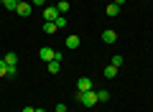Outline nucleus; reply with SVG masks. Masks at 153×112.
I'll list each match as a JSON object with an SVG mask.
<instances>
[{
	"label": "nucleus",
	"mask_w": 153,
	"mask_h": 112,
	"mask_svg": "<svg viewBox=\"0 0 153 112\" xmlns=\"http://www.w3.org/2000/svg\"><path fill=\"white\" fill-rule=\"evenodd\" d=\"M38 56H41L46 64H49V61H61V53H59V51H54L51 46H44L41 51H38Z\"/></svg>",
	"instance_id": "f257e3e1"
},
{
	"label": "nucleus",
	"mask_w": 153,
	"mask_h": 112,
	"mask_svg": "<svg viewBox=\"0 0 153 112\" xmlns=\"http://www.w3.org/2000/svg\"><path fill=\"white\" fill-rule=\"evenodd\" d=\"M76 99L82 102L84 107H94V105H97V92L89 89V92H84V94H79V92H76Z\"/></svg>",
	"instance_id": "f03ea898"
},
{
	"label": "nucleus",
	"mask_w": 153,
	"mask_h": 112,
	"mask_svg": "<svg viewBox=\"0 0 153 112\" xmlns=\"http://www.w3.org/2000/svg\"><path fill=\"white\" fill-rule=\"evenodd\" d=\"M59 16H61V13L56 10V5H46V8H44V21H46V23H54Z\"/></svg>",
	"instance_id": "7ed1b4c3"
},
{
	"label": "nucleus",
	"mask_w": 153,
	"mask_h": 112,
	"mask_svg": "<svg viewBox=\"0 0 153 112\" xmlns=\"http://www.w3.org/2000/svg\"><path fill=\"white\" fill-rule=\"evenodd\" d=\"M31 13H33V5L28 3V0H23V3H18V5H16V16L26 18V16H31Z\"/></svg>",
	"instance_id": "20e7f679"
},
{
	"label": "nucleus",
	"mask_w": 153,
	"mask_h": 112,
	"mask_svg": "<svg viewBox=\"0 0 153 112\" xmlns=\"http://www.w3.org/2000/svg\"><path fill=\"white\" fill-rule=\"evenodd\" d=\"M89 89H92V79H89V76L76 79V92H79V94H84V92H89Z\"/></svg>",
	"instance_id": "39448f33"
},
{
	"label": "nucleus",
	"mask_w": 153,
	"mask_h": 112,
	"mask_svg": "<svg viewBox=\"0 0 153 112\" xmlns=\"http://www.w3.org/2000/svg\"><path fill=\"white\" fill-rule=\"evenodd\" d=\"M102 41H105V43H115V41H117V31H112V28L102 31Z\"/></svg>",
	"instance_id": "423d86ee"
},
{
	"label": "nucleus",
	"mask_w": 153,
	"mask_h": 112,
	"mask_svg": "<svg viewBox=\"0 0 153 112\" xmlns=\"http://www.w3.org/2000/svg\"><path fill=\"white\" fill-rule=\"evenodd\" d=\"M79 43H82V38H79V36H66V48L74 51V48H79Z\"/></svg>",
	"instance_id": "0eeeda50"
},
{
	"label": "nucleus",
	"mask_w": 153,
	"mask_h": 112,
	"mask_svg": "<svg viewBox=\"0 0 153 112\" xmlns=\"http://www.w3.org/2000/svg\"><path fill=\"white\" fill-rule=\"evenodd\" d=\"M3 61H5L8 66H16V64H18V56L10 51V53H5V56H3Z\"/></svg>",
	"instance_id": "6e6552de"
},
{
	"label": "nucleus",
	"mask_w": 153,
	"mask_h": 112,
	"mask_svg": "<svg viewBox=\"0 0 153 112\" xmlns=\"http://www.w3.org/2000/svg\"><path fill=\"white\" fill-rule=\"evenodd\" d=\"M107 16H110V18L120 16V5H115V3H110V5H107Z\"/></svg>",
	"instance_id": "1a4fd4ad"
},
{
	"label": "nucleus",
	"mask_w": 153,
	"mask_h": 112,
	"mask_svg": "<svg viewBox=\"0 0 153 112\" xmlns=\"http://www.w3.org/2000/svg\"><path fill=\"white\" fill-rule=\"evenodd\" d=\"M115 76H117V69H115V66L110 64L107 69H105V79H115Z\"/></svg>",
	"instance_id": "9d476101"
},
{
	"label": "nucleus",
	"mask_w": 153,
	"mask_h": 112,
	"mask_svg": "<svg viewBox=\"0 0 153 112\" xmlns=\"http://www.w3.org/2000/svg\"><path fill=\"white\" fill-rule=\"evenodd\" d=\"M56 31H59V28H56V23H44V33H49V36H54Z\"/></svg>",
	"instance_id": "9b49d317"
},
{
	"label": "nucleus",
	"mask_w": 153,
	"mask_h": 112,
	"mask_svg": "<svg viewBox=\"0 0 153 112\" xmlns=\"http://www.w3.org/2000/svg\"><path fill=\"white\" fill-rule=\"evenodd\" d=\"M61 71V64L59 61H49V74H59Z\"/></svg>",
	"instance_id": "f8f14e48"
},
{
	"label": "nucleus",
	"mask_w": 153,
	"mask_h": 112,
	"mask_svg": "<svg viewBox=\"0 0 153 112\" xmlns=\"http://www.w3.org/2000/svg\"><path fill=\"white\" fill-rule=\"evenodd\" d=\"M110 99V92L107 89H97V102H107Z\"/></svg>",
	"instance_id": "ddd939ff"
},
{
	"label": "nucleus",
	"mask_w": 153,
	"mask_h": 112,
	"mask_svg": "<svg viewBox=\"0 0 153 112\" xmlns=\"http://www.w3.org/2000/svg\"><path fill=\"white\" fill-rule=\"evenodd\" d=\"M69 3H66V0H59V3H56V10H59V13H66V10H69Z\"/></svg>",
	"instance_id": "4468645a"
},
{
	"label": "nucleus",
	"mask_w": 153,
	"mask_h": 112,
	"mask_svg": "<svg viewBox=\"0 0 153 112\" xmlns=\"http://www.w3.org/2000/svg\"><path fill=\"white\" fill-rule=\"evenodd\" d=\"M0 3H3V8H5V10H16V0H0Z\"/></svg>",
	"instance_id": "2eb2a0df"
},
{
	"label": "nucleus",
	"mask_w": 153,
	"mask_h": 112,
	"mask_svg": "<svg viewBox=\"0 0 153 112\" xmlns=\"http://www.w3.org/2000/svg\"><path fill=\"white\" fill-rule=\"evenodd\" d=\"M54 23H56V28H59V31H61V28H66V18H64V16H59Z\"/></svg>",
	"instance_id": "dca6fc26"
},
{
	"label": "nucleus",
	"mask_w": 153,
	"mask_h": 112,
	"mask_svg": "<svg viewBox=\"0 0 153 112\" xmlns=\"http://www.w3.org/2000/svg\"><path fill=\"white\" fill-rule=\"evenodd\" d=\"M110 64H112L115 69H120V66H123V56H112V61H110Z\"/></svg>",
	"instance_id": "f3484780"
},
{
	"label": "nucleus",
	"mask_w": 153,
	"mask_h": 112,
	"mask_svg": "<svg viewBox=\"0 0 153 112\" xmlns=\"http://www.w3.org/2000/svg\"><path fill=\"white\" fill-rule=\"evenodd\" d=\"M0 76H8V64L0 59Z\"/></svg>",
	"instance_id": "a211bd4d"
},
{
	"label": "nucleus",
	"mask_w": 153,
	"mask_h": 112,
	"mask_svg": "<svg viewBox=\"0 0 153 112\" xmlns=\"http://www.w3.org/2000/svg\"><path fill=\"white\" fill-rule=\"evenodd\" d=\"M28 3H31L33 8H44L46 5V0H28Z\"/></svg>",
	"instance_id": "6ab92c4d"
},
{
	"label": "nucleus",
	"mask_w": 153,
	"mask_h": 112,
	"mask_svg": "<svg viewBox=\"0 0 153 112\" xmlns=\"http://www.w3.org/2000/svg\"><path fill=\"white\" fill-rule=\"evenodd\" d=\"M13 76H16V66H8V76L5 79H13Z\"/></svg>",
	"instance_id": "aec40b11"
},
{
	"label": "nucleus",
	"mask_w": 153,
	"mask_h": 112,
	"mask_svg": "<svg viewBox=\"0 0 153 112\" xmlns=\"http://www.w3.org/2000/svg\"><path fill=\"white\" fill-rule=\"evenodd\" d=\"M56 112H66V105H61V102H59V105H56Z\"/></svg>",
	"instance_id": "412c9836"
},
{
	"label": "nucleus",
	"mask_w": 153,
	"mask_h": 112,
	"mask_svg": "<svg viewBox=\"0 0 153 112\" xmlns=\"http://www.w3.org/2000/svg\"><path fill=\"white\" fill-rule=\"evenodd\" d=\"M21 112H36V110H33V107H23Z\"/></svg>",
	"instance_id": "4be33fe9"
},
{
	"label": "nucleus",
	"mask_w": 153,
	"mask_h": 112,
	"mask_svg": "<svg viewBox=\"0 0 153 112\" xmlns=\"http://www.w3.org/2000/svg\"><path fill=\"white\" fill-rule=\"evenodd\" d=\"M112 3H115V5H123V3H125V0H112Z\"/></svg>",
	"instance_id": "5701e85b"
},
{
	"label": "nucleus",
	"mask_w": 153,
	"mask_h": 112,
	"mask_svg": "<svg viewBox=\"0 0 153 112\" xmlns=\"http://www.w3.org/2000/svg\"><path fill=\"white\" fill-rule=\"evenodd\" d=\"M36 112H46V110H44V107H38V110H36Z\"/></svg>",
	"instance_id": "b1692460"
},
{
	"label": "nucleus",
	"mask_w": 153,
	"mask_h": 112,
	"mask_svg": "<svg viewBox=\"0 0 153 112\" xmlns=\"http://www.w3.org/2000/svg\"><path fill=\"white\" fill-rule=\"evenodd\" d=\"M16 3H23V0H16Z\"/></svg>",
	"instance_id": "393cba45"
},
{
	"label": "nucleus",
	"mask_w": 153,
	"mask_h": 112,
	"mask_svg": "<svg viewBox=\"0 0 153 112\" xmlns=\"http://www.w3.org/2000/svg\"><path fill=\"white\" fill-rule=\"evenodd\" d=\"M66 112H69V110H66Z\"/></svg>",
	"instance_id": "a878e982"
},
{
	"label": "nucleus",
	"mask_w": 153,
	"mask_h": 112,
	"mask_svg": "<svg viewBox=\"0 0 153 112\" xmlns=\"http://www.w3.org/2000/svg\"><path fill=\"white\" fill-rule=\"evenodd\" d=\"M146 3H148V0H146Z\"/></svg>",
	"instance_id": "bb28decb"
}]
</instances>
